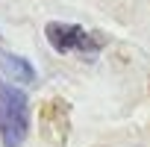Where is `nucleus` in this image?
<instances>
[{
    "instance_id": "nucleus-1",
    "label": "nucleus",
    "mask_w": 150,
    "mask_h": 147,
    "mask_svg": "<svg viewBox=\"0 0 150 147\" xmlns=\"http://www.w3.org/2000/svg\"><path fill=\"white\" fill-rule=\"evenodd\" d=\"M30 135V100L21 88L0 83V141L3 147H21Z\"/></svg>"
},
{
    "instance_id": "nucleus-2",
    "label": "nucleus",
    "mask_w": 150,
    "mask_h": 147,
    "mask_svg": "<svg viewBox=\"0 0 150 147\" xmlns=\"http://www.w3.org/2000/svg\"><path fill=\"white\" fill-rule=\"evenodd\" d=\"M44 35L50 41L53 50L59 53H74V56H86V59H94L103 47V38L94 35L91 30L80 27V24H62V21H50L44 27Z\"/></svg>"
},
{
    "instance_id": "nucleus-3",
    "label": "nucleus",
    "mask_w": 150,
    "mask_h": 147,
    "mask_svg": "<svg viewBox=\"0 0 150 147\" xmlns=\"http://www.w3.org/2000/svg\"><path fill=\"white\" fill-rule=\"evenodd\" d=\"M41 129L53 144H65L68 141V103L62 97H53L44 109H41Z\"/></svg>"
},
{
    "instance_id": "nucleus-4",
    "label": "nucleus",
    "mask_w": 150,
    "mask_h": 147,
    "mask_svg": "<svg viewBox=\"0 0 150 147\" xmlns=\"http://www.w3.org/2000/svg\"><path fill=\"white\" fill-rule=\"evenodd\" d=\"M0 71L6 74V77H12V83H35V68L27 62V59H21V56H15V53H0Z\"/></svg>"
}]
</instances>
